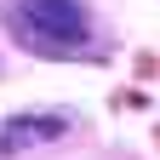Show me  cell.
Listing matches in <instances>:
<instances>
[{"mask_svg": "<svg viewBox=\"0 0 160 160\" xmlns=\"http://www.w3.org/2000/svg\"><path fill=\"white\" fill-rule=\"evenodd\" d=\"M23 17L52 40V46H80L86 40V12L74 6V0H23Z\"/></svg>", "mask_w": 160, "mask_h": 160, "instance_id": "6da1fadb", "label": "cell"}, {"mask_svg": "<svg viewBox=\"0 0 160 160\" xmlns=\"http://www.w3.org/2000/svg\"><path fill=\"white\" fill-rule=\"evenodd\" d=\"M69 132L63 114H12L0 120V154H23V149H46Z\"/></svg>", "mask_w": 160, "mask_h": 160, "instance_id": "7a4b0ae2", "label": "cell"}]
</instances>
